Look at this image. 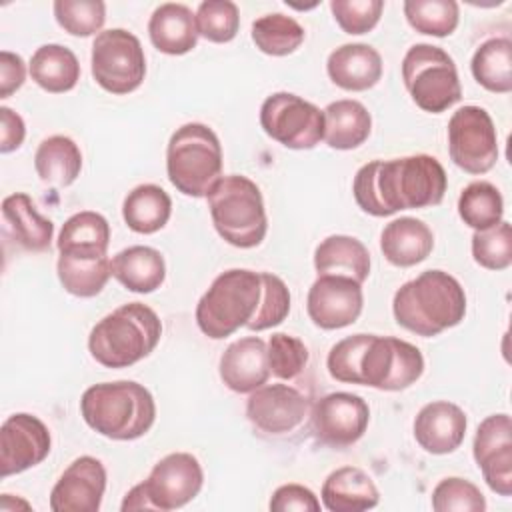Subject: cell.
Returning a JSON list of instances; mask_svg holds the SVG:
<instances>
[{
	"label": "cell",
	"mask_w": 512,
	"mask_h": 512,
	"mask_svg": "<svg viewBox=\"0 0 512 512\" xmlns=\"http://www.w3.org/2000/svg\"><path fill=\"white\" fill-rule=\"evenodd\" d=\"M444 166L430 154L372 160L358 168L352 194L362 212L384 218L400 210L438 206L446 194Z\"/></svg>",
	"instance_id": "6da1fadb"
},
{
	"label": "cell",
	"mask_w": 512,
	"mask_h": 512,
	"mask_svg": "<svg viewBox=\"0 0 512 512\" xmlns=\"http://www.w3.org/2000/svg\"><path fill=\"white\" fill-rule=\"evenodd\" d=\"M326 368L338 382L398 392L422 376L424 356L414 344L394 336L352 334L330 348Z\"/></svg>",
	"instance_id": "7a4b0ae2"
},
{
	"label": "cell",
	"mask_w": 512,
	"mask_h": 512,
	"mask_svg": "<svg viewBox=\"0 0 512 512\" xmlns=\"http://www.w3.org/2000/svg\"><path fill=\"white\" fill-rule=\"evenodd\" d=\"M392 312L408 332L432 338L464 320L466 294L448 272L426 270L396 290Z\"/></svg>",
	"instance_id": "3957f363"
},
{
	"label": "cell",
	"mask_w": 512,
	"mask_h": 512,
	"mask_svg": "<svg viewBox=\"0 0 512 512\" xmlns=\"http://www.w3.org/2000/svg\"><path fill=\"white\" fill-rule=\"evenodd\" d=\"M84 422L104 438L136 440L156 420V402L150 390L134 380L92 384L80 398Z\"/></svg>",
	"instance_id": "277c9868"
},
{
	"label": "cell",
	"mask_w": 512,
	"mask_h": 512,
	"mask_svg": "<svg viewBox=\"0 0 512 512\" xmlns=\"http://www.w3.org/2000/svg\"><path fill=\"white\" fill-rule=\"evenodd\" d=\"M160 336L158 314L142 302H128L106 314L90 330L88 350L106 368H128L154 352Z\"/></svg>",
	"instance_id": "5b68a950"
},
{
	"label": "cell",
	"mask_w": 512,
	"mask_h": 512,
	"mask_svg": "<svg viewBox=\"0 0 512 512\" xmlns=\"http://www.w3.org/2000/svg\"><path fill=\"white\" fill-rule=\"evenodd\" d=\"M170 184L192 198H206L222 178V144L216 132L202 122L176 128L166 148Z\"/></svg>",
	"instance_id": "8992f818"
},
{
	"label": "cell",
	"mask_w": 512,
	"mask_h": 512,
	"mask_svg": "<svg viewBox=\"0 0 512 512\" xmlns=\"http://www.w3.org/2000/svg\"><path fill=\"white\" fill-rule=\"evenodd\" d=\"M206 198L212 224L222 240L244 250L256 248L264 240L268 232L264 198L248 176H222Z\"/></svg>",
	"instance_id": "52a82bcc"
},
{
	"label": "cell",
	"mask_w": 512,
	"mask_h": 512,
	"mask_svg": "<svg viewBox=\"0 0 512 512\" xmlns=\"http://www.w3.org/2000/svg\"><path fill=\"white\" fill-rule=\"evenodd\" d=\"M260 272L230 268L218 274L196 304V324L202 334L222 340L246 326L260 302Z\"/></svg>",
	"instance_id": "ba28073f"
},
{
	"label": "cell",
	"mask_w": 512,
	"mask_h": 512,
	"mask_svg": "<svg viewBox=\"0 0 512 512\" xmlns=\"http://www.w3.org/2000/svg\"><path fill=\"white\" fill-rule=\"evenodd\" d=\"M402 80L414 104L430 114H440L462 98L456 64L440 46L408 48L402 58Z\"/></svg>",
	"instance_id": "9c48e42d"
},
{
	"label": "cell",
	"mask_w": 512,
	"mask_h": 512,
	"mask_svg": "<svg viewBox=\"0 0 512 512\" xmlns=\"http://www.w3.org/2000/svg\"><path fill=\"white\" fill-rule=\"evenodd\" d=\"M90 60L96 84L110 94H130L144 82V48L140 40L124 28H110L96 34Z\"/></svg>",
	"instance_id": "30bf717a"
},
{
	"label": "cell",
	"mask_w": 512,
	"mask_h": 512,
	"mask_svg": "<svg viewBox=\"0 0 512 512\" xmlns=\"http://www.w3.org/2000/svg\"><path fill=\"white\" fill-rule=\"evenodd\" d=\"M260 126L290 150H312L324 140V112L292 92H274L262 102Z\"/></svg>",
	"instance_id": "8fae6325"
},
{
	"label": "cell",
	"mask_w": 512,
	"mask_h": 512,
	"mask_svg": "<svg viewBox=\"0 0 512 512\" xmlns=\"http://www.w3.org/2000/svg\"><path fill=\"white\" fill-rule=\"evenodd\" d=\"M448 154L468 174H486L494 168L498 160V134L484 108L468 104L450 116Z\"/></svg>",
	"instance_id": "7c38bea8"
},
{
	"label": "cell",
	"mask_w": 512,
	"mask_h": 512,
	"mask_svg": "<svg viewBox=\"0 0 512 512\" xmlns=\"http://www.w3.org/2000/svg\"><path fill=\"white\" fill-rule=\"evenodd\" d=\"M370 422L366 400L352 392H332L314 402L310 410V428L314 438L330 448H348L356 444Z\"/></svg>",
	"instance_id": "4fadbf2b"
},
{
	"label": "cell",
	"mask_w": 512,
	"mask_h": 512,
	"mask_svg": "<svg viewBox=\"0 0 512 512\" xmlns=\"http://www.w3.org/2000/svg\"><path fill=\"white\" fill-rule=\"evenodd\" d=\"M204 484V472L190 452H172L154 464L142 482L152 510L170 512L192 502Z\"/></svg>",
	"instance_id": "5bb4252c"
},
{
	"label": "cell",
	"mask_w": 512,
	"mask_h": 512,
	"mask_svg": "<svg viewBox=\"0 0 512 512\" xmlns=\"http://www.w3.org/2000/svg\"><path fill=\"white\" fill-rule=\"evenodd\" d=\"M362 306V284L336 274L318 276L306 298V312L322 330H338L354 324L362 314Z\"/></svg>",
	"instance_id": "9a60e30c"
},
{
	"label": "cell",
	"mask_w": 512,
	"mask_h": 512,
	"mask_svg": "<svg viewBox=\"0 0 512 512\" xmlns=\"http://www.w3.org/2000/svg\"><path fill=\"white\" fill-rule=\"evenodd\" d=\"M52 448L48 426L26 412L8 416L0 428V476L8 478L38 466Z\"/></svg>",
	"instance_id": "2e32d148"
},
{
	"label": "cell",
	"mask_w": 512,
	"mask_h": 512,
	"mask_svg": "<svg viewBox=\"0 0 512 512\" xmlns=\"http://www.w3.org/2000/svg\"><path fill=\"white\" fill-rule=\"evenodd\" d=\"M484 482L498 496L512 494V422L508 414H492L480 422L472 444Z\"/></svg>",
	"instance_id": "e0dca14e"
},
{
	"label": "cell",
	"mask_w": 512,
	"mask_h": 512,
	"mask_svg": "<svg viewBox=\"0 0 512 512\" xmlns=\"http://www.w3.org/2000/svg\"><path fill=\"white\" fill-rule=\"evenodd\" d=\"M308 412V398L288 384H264L246 400V418L256 430L270 436L296 430Z\"/></svg>",
	"instance_id": "ac0fdd59"
},
{
	"label": "cell",
	"mask_w": 512,
	"mask_h": 512,
	"mask_svg": "<svg viewBox=\"0 0 512 512\" xmlns=\"http://www.w3.org/2000/svg\"><path fill=\"white\" fill-rule=\"evenodd\" d=\"M106 492V468L94 456L76 458L50 492L54 512H98Z\"/></svg>",
	"instance_id": "d6986e66"
},
{
	"label": "cell",
	"mask_w": 512,
	"mask_h": 512,
	"mask_svg": "<svg viewBox=\"0 0 512 512\" xmlns=\"http://www.w3.org/2000/svg\"><path fill=\"white\" fill-rule=\"evenodd\" d=\"M464 410L448 400H434L420 408L414 418V438L428 454H450L464 442L466 436Z\"/></svg>",
	"instance_id": "ffe728a7"
},
{
	"label": "cell",
	"mask_w": 512,
	"mask_h": 512,
	"mask_svg": "<svg viewBox=\"0 0 512 512\" xmlns=\"http://www.w3.org/2000/svg\"><path fill=\"white\" fill-rule=\"evenodd\" d=\"M220 380L238 394H250L270 378L268 348L260 336H246L228 344L218 362Z\"/></svg>",
	"instance_id": "44dd1931"
},
{
	"label": "cell",
	"mask_w": 512,
	"mask_h": 512,
	"mask_svg": "<svg viewBox=\"0 0 512 512\" xmlns=\"http://www.w3.org/2000/svg\"><path fill=\"white\" fill-rule=\"evenodd\" d=\"M330 80L348 92H364L382 78V56L376 48L354 42L332 50L326 60Z\"/></svg>",
	"instance_id": "7402d4cb"
},
{
	"label": "cell",
	"mask_w": 512,
	"mask_h": 512,
	"mask_svg": "<svg viewBox=\"0 0 512 512\" xmlns=\"http://www.w3.org/2000/svg\"><path fill=\"white\" fill-rule=\"evenodd\" d=\"M434 248V234L418 218L400 216L388 222L380 234L384 258L398 268H410L424 262Z\"/></svg>",
	"instance_id": "603a6c76"
},
{
	"label": "cell",
	"mask_w": 512,
	"mask_h": 512,
	"mask_svg": "<svg viewBox=\"0 0 512 512\" xmlns=\"http://www.w3.org/2000/svg\"><path fill=\"white\" fill-rule=\"evenodd\" d=\"M148 36L154 48L164 54H188L196 48L200 36L196 28V14L186 4H160L148 20Z\"/></svg>",
	"instance_id": "cb8c5ba5"
},
{
	"label": "cell",
	"mask_w": 512,
	"mask_h": 512,
	"mask_svg": "<svg viewBox=\"0 0 512 512\" xmlns=\"http://www.w3.org/2000/svg\"><path fill=\"white\" fill-rule=\"evenodd\" d=\"M320 496L324 508L330 512H362L380 502L374 480L358 466H342L330 472Z\"/></svg>",
	"instance_id": "d4e9b609"
},
{
	"label": "cell",
	"mask_w": 512,
	"mask_h": 512,
	"mask_svg": "<svg viewBox=\"0 0 512 512\" xmlns=\"http://www.w3.org/2000/svg\"><path fill=\"white\" fill-rule=\"evenodd\" d=\"M2 218L12 240L28 252H44L50 248L54 224L36 210L32 198L24 192L10 194L2 200Z\"/></svg>",
	"instance_id": "484cf974"
},
{
	"label": "cell",
	"mask_w": 512,
	"mask_h": 512,
	"mask_svg": "<svg viewBox=\"0 0 512 512\" xmlns=\"http://www.w3.org/2000/svg\"><path fill=\"white\" fill-rule=\"evenodd\" d=\"M112 276L130 292L150 294L164 284L166 262L152 246H128L110 260Z\"/></svg>",
	"instance_id": "4316f807"
},
{
	"label": "cell",
	"mask_w": 512,
	"mask_h": 512,
	"mask_svg": "<svg viewBox=\"0 0 512 512\" xmlns=\"http://www.w3.org/2000/svg\"><path fill=\"white\" fill-rule=\"evenodd\" d=\"M110 244V224L108 220L92 210H82L72 214L60 234H58V252L72 258L96 260L104 258Z\"/></svg>",
	"instance_id": "83f0119b"
},
{
	"label": "cell",
	"mask_w": 512,
	"mask_h": 512,
	"mask_svg": "<svg viewBox=\"0 0 512 512\" xmlns=\"http://www.w3.org/2000/svg\"><path fill=\"white\" fill-rule=\"evenodd\" d=\"M314 268L318 276H348L362 284L370 274V252L354 236L332 234L316 246Z\"/></svg>",
	"instance_id": "f1b7e54d"
},
{
	"label": "cell",
	"mask_w": 512,
	"mask_h": 512,
	"mask_svg": "<svg viewBox=\"0 0 512 512\" xmlns=\"http://www.w3.org/2000/svg\"><path fill=\"white\" fill-rule=\"evenodd\" d=\"M324 142L334 150H354L372 132V116L358 100H336L324 110Z\"/></svg>",
	"instance_id": "f546056e"
},
{
	"label": "cell",
	"mask_w": 512,
	"mask_h": 512,
	"mask_svg": "<svg viewBox=\"0 0 512 512\" xmlns=\"http://www.w3.org/2000/svg\"><path fill=\"white\" fill-rule=\"evenodd\" d=\"M34 168L44 184L66 188L80 176L82 152L72 138L54 134L38 144Z\"/></svg>",
	"instance_id": "4dcf8cb0"
},
{
	"label": "cell",
	"mask_w": 512,
	"mask_h": 512,
	"mask_svg": "<svg viewBox=\"0 0 512 512\" xmlns=\"http://www.w3.org/2000/svg\"><path fill=\"white\" fill-rule=\"evenodd\" d=\"M30 76L46 92L62 94L80 80V62L76 54L62 44H44L30 58Z\"/></svg>",
	"instance_id": "1f68e13d"
},
{
	"label": "cell",
	"mask_w": 512,
	"mask_h": 512,
	"mask_svg": "<svg viewBox=\"0 0 512 512\" xmlns=\"http://www.w3.org/2000/svg\"><path fill=\"white\" fill-rule=\"evenodd\" d=\"M172 214V200L158 184H140L130 190L122 202V218L126 226L138 234H154L162 230Z\"/></svg>",
	"instance_id": "d6a6232c"
},
{
	"label": "cell",
	"mask_w": 512,
	"mask_h": 512,
	"mask_svg": "<svg viewBox=\"0 0 512 512\" xmlns=\"http://www.w3.org/2000/svg\"><path fill=\"white\" fill-rule=\"evenodd\" d=\"M474 80L490 92L508 94L512 90V42L490 38L482 42L470 62Z\"/></svg>",
	"instance_id": "836d02e7"
},
{
	"label": "cell",
	"mask_w": 512,
	"mask_h": 512,
	"mask_svg": "<svg viewBox=\"0 0 512 512\" xmlns=\"http://www.w3.org/2000/svg\"><path fill=\"white\" fill-rule=\"evenodd\" d=\"M458 214L474 232L494 228L502 222L504 200L500 190L486 180L470 182L458 198Z\"/></svg>",
	"instance_id": "e575fe53"
},
{
	"label": "cell",
	"mask_w": 512,
	"mask_h": 512,
	"mask_svg": "<svg viewBox=\"0 0 512 512\" xmlns=\"http://www.w3.org/2000/svg\"><path fill=\"white\" fill-rule=\"evenodd\" d=\"M56 272L62 288L78 298H92L100 294L112 276L108 256L84 260L60 254L56 262Z\"/></svg>",
	"instance_id": "d590c367"
},
{
	"label": "cell",
	"mask_w": 512,
	"mask_h": 512,
	"mask_svg": "<svg viewBox=\"0 0 512 512\" xmlns=\"http://www.w3.org/2000/svg\"><path fill=\"white\" fill-rule=\"evenodd\" d=\"M306 38L304 28L286 14L274 12L252 22V42L268 56H288L296 52Z\"/></svg>",
	"instance_id": "8d00e7d4"
},
{
	"label": "cell",
	"mask_w": 512,
	"mask_h": 512,
	"mask_svg": "<svg viewBox=\"0 0 512 512\" xmlns=\"http://www.w3.org/2000/svg\"><path fill=\"white\" fill-rule=\"evenodd\" d=\"M404 16L416 32L444 38L456 30L460 10L454 0H406Z\"/></svg>",
	"instance_id": "74e56055"
},
{
	"label": "cell",
	"mask_w": 512,
	"mask_h": 512,
	"mask_svg": "<svg viewBox=\"0 0 512 512\" xmlns=\"http://www.w3.org/2000/svg\"><path fill=\"white\" fill-rule=\"evenodd\" d=\"M52 8L58 26L72 36L100 34L106 22V4L102 0H56Z\"/></svg>",
	"instance_id": "f35d334b"
},
{
	"label": "cell",
	"mask_w": 512,
	"mask_h": 512,
	"mask_svg": "<svg viewBox=\"0 0 512 512\" xmlns=\"http://www.w3.org/2000/svg\"><path fill=\"white\" fill-rule=\"evenodd\" d=\"M196 28L208 42H230L240 28V10L230 0H204L196 10Z\"/></svg>",
	"instance_id": "ab89813d"
},
{
	"label": "cell",
	"mask_w": 512,
	"mask_h": 512,
	"mask_svg": "<svg viewBox=\"0 0 512 512\" xmlns=\"http://www.w3.org/2000/svg\"><path fill=\"white\" fill-rule=\"evenodd\" d=\"M262 294L252 320L246 324L248 330L262 332L278 326L290 312V290L284 280L272 272H260Z\"/></svg>",
	"instance_id": "60d3db41"
},
{
	"label": "cell",
	"mask_w": 512,
	"mask_h": 512,
	"mask_svg": "<svg viewBox=\"0 0 512 512\" xmlns=\"http://www.w3.org/2000/svg\"><path fill=\"white\" fill-rule=\"evenodd\" d=\"M474 262L486 270H506L512 264V226L502 220L494 228L472 234Z\"/></svg>",
	"instance_id": "b9f144b4"
},
{
	"label": "cell",
	"mask_w": 512,
	"mask_h": 512,
	"mask_svg": "<svg viewBox=\"0 0 512 512\" xmlns=\"http://www.w3.org/2000/svg\"><path fill=\"white\" fill-rule=\"evenodd\" d=\"M432 508L436 512H484L486 500L476 484L450 476L440 480L432 490Z\"/></svg>",
	"instance_id": "7bdbcfd3"
},
{
	"label": "cell",
	"mask_w": 512,
	"mask_h": 512,
	"mask_svg": "<svg viewBox=\"0 0 512 512\" xmlns=\"http://www.w3.org/2000/svg\"><path fill=\"white\" fill-rule=\"evenodd\" d=\"M266 348H268L270 374L280 380H294L308 364L306 344L292 334H286V332L272 334Z\"/></svg>",
	"instance_id": "ee69618b"
},
{
	"label": "cell",
	"mask_w": 512,
	"mask_h": 512,
	"mask_svg": "<svg viewBox=\"0 0 512 512\" xmlns=\"http://www.w3.org/2000/svg\"><path fill=\"white\" fill-rule=\"evenodd\" d=\"M330 10L338 26L346 34L370 32L384 10L382 0H332Z\"/></svg>",
	"instance_id": "f6af8a7d"
},
{
	"label": "cell",
	"mask_w": 512,
	"mask_h": 512,
	"mask_svg": "<svg viewBox=\"0 0 512 512\" xmlns=\"http://www.w3.org/2000/svg\"><path fill=\"white\" fill-rule=\"evenodd\" d=\"M268 508L272 512H318L320 500L302 484H282L274 490Z\"/></svg>",
	"instance_id": "bcb514c9"
},
{
	"label": "cell",
	"mask_w": 512,
	"mask_h": 512,
	"mask_svg": "<svg viewBox=\"0 0 512 512\" xmlns=\"http://www.w3.org/2000/svg\"><path fill=\"white\" fill-rule=\"evenodd\" d=\"M26 80V64L20 54L2 50L0 52V98L14 94Z\"/></svg>",
	"instance_id": "7dc6e473"
},
{
	"label": "cell",
	"mask_w": 512,
	"mask_h": 512,
	"mask_svg": "<svg viewBox=\"0 0 512 512\" xmlns=\"http://www.w3.org/2000/svg\"><path fill=\"white\" fill-rule=\"evenodd\" d=\"M26 138V126L18 112L8 106L0 108V152L10 154L22 146Z\"/></svg>",
	"instance_id": "c3c4849f"
},
{
	"label": "cell",
	"mask_w": 512,
	"mask_h": 512,
	"mask_svg": "<svg viewBox=\"0 0 512 512\" xmlns=\"http://www.w3.org/2000/svg\"><path fill=\"white\" fill-rule=\"evenodd\" d=\"M120 510H122V512H132V510H152L150 498H148V494H146V490H144L142 482H140V484H136V486H132V488L126 492V496H124V500H122V504H120Z\"/></svg>",
	"instance_id": "681fc988"
},
{
	"label": "cell",
	"mask_w": 512,
	"mask_h": 512,
	"mask_svg": "<svg viewBox=\"0 0 512 512\" xmlns=\"http://www.w3.org/2000/svg\"><path fill=\"white\" fill-rule=\"evenodd\" d=\"M14 508H24V510H30L32 506H30L26 500H16V502H10L8 494H2V500H0V510H14Z\"/></svg>",
	"instance_id": "f907efd6"
}]
</instances>
